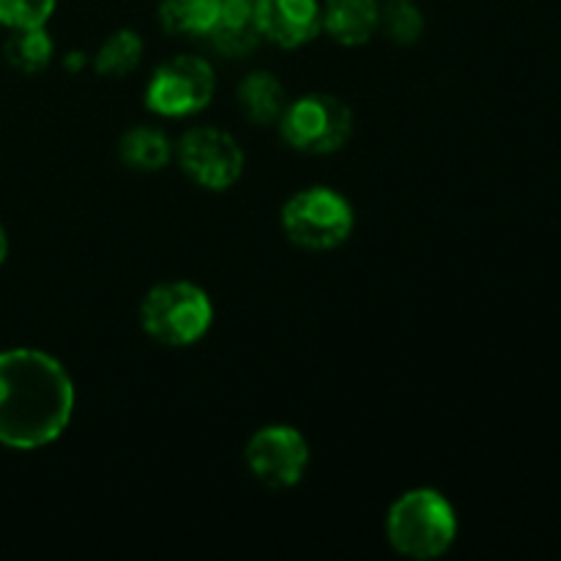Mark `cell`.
<instances>
[{
  "instance_id": "cell-1",
  "label": "cell",
  "mask_w": 561,
  "mask_h": 561,
  "mask_svg": "<svg viewBox=\"0 0 561 561\" xmlns=\"http://www.w3.org/2000/svg\"><path fill=\"white\" fill-rule=\"evenodd\" d=\"M75 414V383L55 356L33 348L0 354V444L42 449L58 442Z\"/></svg>"
},
{
  "instance_id": "cell-2",
  "label": "cell",
  "mask_w": 561,
  "mask_h": 561,
  "mask_svg": "<svg viewBox=\"0 0 561 561\" xmlns=\"http://www.w3.org/2000/svg\"><path fill=\"white\" fill-rule=\"evenodd\" d=\"M455 537H458L455 507L433 488H414L389 507L387 540L400 557L416 561L438 559L455 546Z\"/></svg>"
},
{
  "instance_id": "cell-3",
  "label": "cell",
  "mask_w": 561,
  "mask_h": 561,
  "mask_svg": "<svg viewBox=\"0 0 561 561\" xmlns=\"http://www.w3.org/2000/svg\"><path fill=\"white\" fill-rule=\"evenodd\" d=\"M214 323V305L206 290L186 279L153 285L140 305V327L164 348L201 343Z\"/></svg>"
},
{
  "instance_id": "cell-4",
  "label": "cell",
  "mask_w": 561,
  "mask_h": 561,
  "mask_svg": "<svg viewBox=\"0 0 561 561\" xmlns=\"http://www.w3.org/2000/svg\"><path fill=\"white\" fill-rule=\"evenodd\" d=\"M285 236L310 252L337 250L354 233V208L332 186H307L285 201L279 211Z\"/></svg>"
},
{
  "instance_id": "cell-5",
  "label": "cell",
  "mask_w": 561,
  "mask_h": 561,
  "mask_svg": "<svg viewBox=\"0 0 561 561\" xmlns=\"http://www.w3.org/2000/svg\"><path fill=\"white\" fill-rule=\"evenodd\" d=\"M354 131V113L332 93H307L294 99L279 118V135L294 151L327 157L340 151Z\"/></svg>"
},
{
  "instance_id": "cell-6",
  "label": "cell",
  "mask_w": 561,
  "mask_h": 561,
  "mask_svg": "<svg viewBox=\"0 0 561 561\" xmlns=\"http://www.w3.org/2000/svg\"><path fill=\"white\" fill-rule=\"evenodd\" d=\"M217 77L211 64L197 55H175L157 66L146 88V104L162 118H190L211 104Z\"/></svg>"
},
{
  "instance_id": "cell-7",
  "label": "cell",
  "mask_w": 561,
  "mask_h": 561,
  "mask_svg": "<svg viewBox=\"0 0 561 561\" xmlns=\"http://www.w3.org/2000/svg\"><path fill=\"white\" fill-rule=\"evenodd\" d=\"M186 179L208 192H225L244 173V151L230 131L219 126H195L175 146Z\"/></svg>"
},
{
  "instance_id": "cell-8",
  "label": "cell",
  "mask_w": 561,
  "mask_h": 561,
  "mask_svg": "<svg viewBox=\"0 0 561 561\" xmlns=\"http://www.w3.org/2000/svg\"><path fill=\"white\" fill-rule=\"evenodd\" d=\"M250 474L272 491L299 485L310 466V444L296 427L266 425L244 447Z\"/></svg>"
},
{
  "instance_id": "cell-9",
  "label": "cell",
  "mask_w": 561,
  "mask_h": 561,
  "mask_svg": "<svg viewBox=\"0 0 561 561\" xmlns=\"http://www.w3.org/2000/svg\"><path fill=\"white\" fill-rule=\"evenodd\" d=\"M255 9L263 38L277 47H305L321 33L318 0H255Z\"/></svg>"
},
{
  "instance_id": "cell-10",
  "label": "cell",
  "mask_w": 561,
  "mask_h": 561,
  "mask_svg": "<svg viewBox=\"0 0 561 561\" xmlns=\"http://www.w3.org/2000/svg\"><path fill=\"white\" fill-rule=\"evenodd\" d=\"M206 36L225 58L241 60L255 53L263 42L255 0H222V9Z\"/></svg>"
},
{
  "instance_id": "cell-11",
  "label": "cell",
  "mask_w": 561,
  "mask_h": 561,
  "mask_svg": "<svg viewBox=\"0 0 561 561\" xmlns=\"http://www.w3.org/2000/svg\"><path fill=\"white\" fill-rule=\"evenodd\" d=\"M381 0H327L321 9V27L343 47H362L378 33Z\"/></svg>"
},
{
  "instance_id": "cell-12",
  "label": "cell",
  "mask_w": 561,
  "mask_h": 561,
  "mask_svg": "<svg viewBox=\"0 0 561 561\" xmlns=\"http://www.w3.org/2000/svg\"><path fill=\"white\" fill-rule=\"evenodd\" d=\"M236 102L250 124L272 126L283 118L288 107V93L272 71H250L236 88Z\"/></svg>"
},
{
  "instance_id": "cell-13",
  "label": "cell",
  "mask_w": 561,
  "mask_h": 561,
  "mask_svg": "<svg viewBox=\"0 0 561 561\" xmlns=\"http://www.w3.org/2000/svg\"><path fill=\"white\" fill-rule=\"evenodd\" d=\"M118 157L135 173H159L173 159V142L159 126H131L121 135Z\"/></svg>"
},
{
  "instance_id": "cell-14",
  "label": "cell",
  "mask_w": 561,
  "mask_h": 561,
  "mask_svg": "<svg viewBox=\"0 0 561 561\" xmlns=\"http://www.w3.org/2000/svg\"><path fill=\"white\" fill-rule=\"evenodd\" d=\"M55 53V44L49 33L42 27H16L11 36L5 38L3 55L5 64L11 69L22 71V75H38L49 66Z\"/></svg>"
},
{
  "instance_id": "cell-15",
  "label": "cell",
  "mask_w": 561,
  "mask_h": 561,
  "mask_svg": "<svg viewBox=\"0 0 561 561\" xmlns=\"http://www.w3.org/2000/svg\"><path fill=\"white\" fill-rule=\"evenodd\" d=\"M222 0H162L159 22L175 36H206L217 20Z\"/></svg>"
},
{
  "instance_id": "cell-16",
  "label": "cell",
  "mask_w": 561,
  "mask_h": 561,
  "mask_svg": "<svg viewBox=\"0 0 561 561\" xmlns=\"http://www.w3.org/2000/svg\"><path fill=\"white\" fill-rule=\"evenodd\" d=\"M142 49H146V44H142L140 33L121 27L104 38L96 58H93V66L102 77H126L140 66Z\"/></svg>"
},
{
  "instance_id": "cell-17",
  "label": "cell",
  "mask_w": 561,
  "mask_h": 561,
  "mask_svg": "<svg viewBox=\"0 0 561 561\" xmlns=\"http://www.w3.org/2000/svg\"><path fill=\"white\" fill-rule=\"evenodd\" d=\"M378 33L400 47H411L425 33V16L414 0H383L378 11Z\"/></svg>"
},
{
  "instance_id": "cell-18",
  "label": "cell",
  "mask_w": 561,
  "mask_h": 561,
  "mask_svg": "<svg viewBox=\"0 0 561 561\" xmlns=\"http://www.w3.org/2000/svg\"><path fill=\"white\" fill-rule=\"evenodd\" d=\"M58 0H0V25L11 27H42L53 16Z\"/></svg>"
},
{
  "instance_id": "cell-19",
  "label": "cell",
  "mask_w": 561,
  "mask_h": 561,
  "mask_svg": "<svg viewBox=\"0 0 561 561\" xmlns=\"http://www.w3.org/2000/svg\"><path fill=\"white\" fill-rule=\"evenodd\" d=\"M5 255H9V236H5L3 225H0V263L5 261Z\"/></svg>"
}]
</instances>
